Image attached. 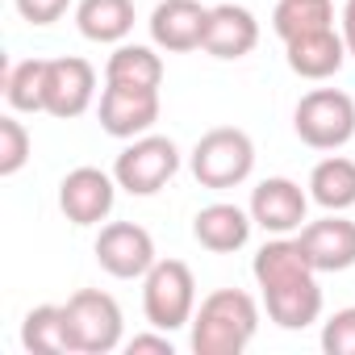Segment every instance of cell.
<instances>
[{
    "instance_id": "cell-1",
    "label": "cell",
    "mask_w": 355,
    "mask_h": 355,
    "mask_svg": "<svg viewBox=\"0 0 355 355\" xmlns=\"http://www.w3.org/2000/svg\"><path fill=\"white\" fill-rule=\"evenodd\" d=\"M255 284L263 288V305L268 318L280 330H305L322 318V288H318V272L301 247V239H284L276 234L272 243H263L255 251Z\"/></svg>"
},
{
    "instance_id": "cell-2",
    "label": "cell",
    "mask_w": 355,
    "mask_h": 355,
    "mask_svg": "<svg viewBox=\"0 0 355 355\" xmlns=\"http://www.w3.org/2000/svg\"><path fill=\"white\" fill-rule=\"evenodd\" d=\"M189 330L197 355H243L259 330V305L243 288H218L197 305Z\"/></svg>"
},
{
    "instance_id": "cell-3",
    "label": "cell",
    "mask_w": 355,
    "mask_h": 355,
    "mask_svg": "<svg viewBox=\"0 0 355 355\" xmlns=\"http://www.w3.org/2000/svg\"><path fill=\"white\" fill-rule=\"evenodd\" d=\"M189 167H193L201 189H218V193L222 189H239L255 171V142L239 125H218V130L197 138Z\"/></svg>"
},
{
    "instance_id": "cell-4",
    "label": "cell",
    "mask_w": 355,
    "mask_h": 355,
    "mask_svg": "<svg viewBox=\"0 0 355 355\" xmlns=\"http://www.w3.org/2000/svg\"><path fill=\"white\" fill-rule=\"evenodd\" d=\"M142 313L155 330H180L197 313V280L184 259H155L142 276Z\"/></svg>"
},
{
    "instance_id": "cell-5",
    "label": "cell",
    "mask_w": 355,
    "mask_h": 355,
    "mask_svg": "<svg viewBox=\"0 0 355 355\" xmlns=\"http://www.w3.org/2000/svg\"><path fill=\"white\" fill-rule=\"evenodd\" d=\"M293 130L313 150H338L355 138V101L343 88H313L297 101Z\"/></svg>"
},
{
    "instance_id": "cell-6",
    "label": "cell",
    "mask_w": 355,
    "mask_h": 355,
    "mask_svg": "<svg viewBox=\"0 0 355 355\" xmlns=\"http://www.w3.org/2000/svg\"><path fill=\"white\" fill-rule=\"evenodd\" d=\"M67 330H71V347L80 355H109L121 347V305L101 293V288H80L67 297Z\"/></svg>"
},
{
    "instance_id": "cell-7",
    "label": "cell",
    "mask_w": 355,
    "mask_h": 355,
    "mask_svg": "<svg viewBox=\"0 0 355 355\" xmlns=\"http://www.w3.org/2000/svg\"><path fill=\"white\" fill-rule=\"evenodd\" d=\"M180 171V146L163 134H142L130 138V146L117 155L113 175L130 197H155L171 175Z\"/></svg>"
},
{
    "instance_id": "cell-8",
    "label": "cell",
    "mask_w": 355,
    "mask_h": 355,
    "mask_svg": "<svg viewBox=\"0 0 355 355\" xmlns=\"http://www.w3.org/2000/svg\"><path fill=\"white\" fill-rule=\"evenodd\" d=\"M96 263L113 276V280H138L155 268V239L150 230H142L138 222H109L96 234Z\"/></svg>"
},
{
    "instance_id": "cell-9",
    "label": "cell",
    "mask_w": 355,
    "mask_h": 355,
    "mask_svg": "<svg viewBox=\"0 0 355 355\" xmlns=\"http://www.w3.org/2000/svg\"><path fill=\"white\" fill-rule=\"evenodd\" d=\"M117 189H121L117 175H109L101 167H76L59 184V209L71 226H96L113 214Z\"/></svg>"
},
{
    "instance_id": "cell-10",
    "label": "cell",
    "mask_w": 355,
    "mask_h": 355,
    "mask_svg": "<svg viewBox=\"0 0 355 355\" xmlns=\"http://www.w3.org/2000/svg\"><path fill=\"white\" fill-rule=\"evenodd\" d=\"M247 209H251L259 230L293 234V230H301V222L309 214V193L297 180H288V175H268V180H259L251 189V205Z\"/></svg>"
},
{
    "instance_id": "cell-11",
    "label": "cell",
    "mask_w": 355,
    "mask_h": 355,
    "mask_svg": "<svg viewBox=\"0 0 355 355\" xmlns=\"http://www.w3.org/2000/svg\"><path fill=\"white\" fill-rule=\"evenodd\" d=\"M101 130L109 138H142L159 121V88H121L105 84L101 92Z\"/></svg>"
},
{
    "instance_id": "cell-12",
    "label": "cell",
    "mask_w": 355,
    "mask_h": 355,
    "mask_svg": "<svg viewBox=\"0 0 355 355\" xmlns=\"http://www.w3.org/2000/svg\"><path fill=\"white\" fill-rule=\"evenodd\" d=\"M96 96V67L80 55L46 59V113L51 117H80Z\"/></svg>"
},
{
    "instance_id": "cell-13",
    "label": "cell",
    "mask_w": 355,
    "mask_h": 355,
    "mask_svg": "<svg viewBox=\"0 0 355 355\" xmlns=\"http://www.w3.org/2000/svg\"><path fill=\"white\" fill-rule=\"evenodd\" d=\"M205 30H209V9L201 0H163L150 13V42L171 55L205 46Z\"/></svg>"
},
{
    "instance_id": "cell-14",
    "label": "cell",
    "mask_w": 355,
    "mask_h": 355,
    "mask_svg": "<svg viewBox=\"0 0 355 355\" xmlns=\"http://www.w3.org/2000/svg\"><path fill=\"white\" fill-rule=\"evenodd\" d=\"M297 239H301L313 272H347V268H355V222L351 218L326 214L322 222H305Z\"/></svg>"
},
{
    "instance_id": "cell-15",
    "label": "cell",
    "mask_w": 355,
    "mask_h": 355,
    "mask_svg": "<svg viewBox=\"0 0 355 355\" xmlns=\"http://www.w3.org/2000/svg\"><path fill=\"white\" fill-rule=\"evenodd\" d=\"M259 42V21L243 5H214L209 9V30H205V55L214 59H247Z\"/></svg>"
},
{
    "instance_id": "cell-16",
    "label": "cell",
    "mask_w": 355,
    "mask_h": 355,
    "mask_svg": "<svg viewBox=\"0 0 355 355\" xmlns=\"http://www.w3.org/2000/svg\"><path fill=\"white\" fill-rule=\"evenodd\" d=\"M251 226H255L251 209H239L230 201H214V205H205L193 218V239L205 251H214V255H230V251H243L247 247Z\"/></svg>"
},
{
    "instance_id": "cell-17",
    "label": "cell",
    "mask_w": 355,
    "mask_h": 355,
    "mask_svg": "<svg viewBox=\"0 0 355 355\" xmlns=\"http://www.w3.org/2000/svg\"><path fill=\"white\" fill-rule=\"evenodd\" d=\"M347 55L351 51H347L343 34H334V30H318V34H301V38L284 42V59H288L293 76H301V80H330V76H338Z\"/></svg>"
},
{
    "instance_id": "cell-18",
    "label": "cell",
    "mask_w": 355,
    "mask_h": 355,
    "mask_svg": "<svg viewBox=\"0 0 355 355\" xmlns=\"http://www.w3.org/2000/svg\"><path fill=\"white\" fill-rule=\"evenodd\" d=\"M309 201H318L326 214H347L355 205V159L330 155L309 171Z\"/></svg>"
},
{
    "instance_id": "cell-19",
    "label": "cell",
    "mask_w": 355,
    "mask_h": 355,
    "mask_svg": "<svg viewBox=\"0 0 355 355\" xmlns=\"http://www.w3.org/2000/svg\"><path fill=\"white\" fill-rule=\"evenodd\" d=\"M76 26L88 42H121L134 30V0H80Z\"/></svg>"
},
{
    "instance_id": "cell-20",
    "label": "cell",
    "mask_w": 355,
    "mask_h": 355,
    "mask_svg": "<svg viewBox=\"0 0 355 355\" xmlns=\"http://www.w3.org/2000/svg\"><path fill=\"white\" fill-rule=\"evenodd\" d=\"M105 84H121V88H159L163 84V59L150 46L138 42H121L109 63H105Z\"/></svg>"
},
{
    "instance_id": "cell-21",
    "label": "cell",
    "mask_w": 355,
    "mask_h": 355,
    "mask_svg": "<svg viewBox=\"0 0 355 355\" xmlns=\"http://www.w3.org/2000/svg\"><path fill=\"white\" fill-rule=\"evenodd\" d=\"M21 347L38 351V355H67L71 347V330H67V309L63 305H34L21 322Z\"/></svg>"
},
{
    "instance_id": "cell-22",
    "label": "cell",
    "mask_w": 355,
    "mask_h": 355,
    "mask_svg": "<svg viewBox=\"0 0 355 355\" xmlns=\"http://www.w3.org/2000/svg\"><path fill=\"white\" fill-rule=\"evenodd\" d=\"M272 30L293 42L301 34H318V30H334V9L330 0H276L272 9Z\"/></svg>"
},
{
    "instance_id": "cell-23",
    "label": "cell",
    "mask_w": 355,
    "mask_h": 355,
    "mask_svg": "<svg viewBox=\"0 0 355 355\" xmlns=\"http://www.w3.org/2000/svg\"><path fill=\"white\" fill-rule=\"evenodd\" d=\"M5 101L17 113H46V59H21L5 67Z\"/></svg>"
},
{
    "instance_id": "cell-24",
    "label": "cell",
    "mask_w": 355,
    "mask_h": 355,
    "mask_svg": "<svg viewBox=\"0 0 355 355\" xmlns=\"http://www.w3.org/2000/svg\"><path fill=\"white\" fill-rule=\"evenodd\" d=\"M26 163H30V130L13 113H5L0 117V175H17Z\"/></svg>"
},
{
    "instance_id": "cell-25",
    "label": "cell",
    "mask_w": 355,
    "mask_h": 355,
    "mask_svg": "<svg viewBox=\"0 0 355 355\" xmlns=\"http://www.w3.org/2000/svg\"><path fill=\"white\" fill-rule=\"evenodd\" d=\"M322 351L326 355H355V305L334 309L322 326Z\"/></svg>"
},
{
    "instance_id": "cell-26",
    "label": "cell",
    "mask_w": 355,
    "mask_h": 355,
    "mask_svg": "<svg viewBox=\"0 0 355 355\" xmlns=\"http://www.w3.org/2000/svg\"><path fill=\"white\" fill-rule=\"evenodd\" d=\"M13 5H17V13H21L30 26H55V21L67 13L71 0H13Z\"/></svg>"
},
{
    "instance_id": "cell-27",
    "label": "cell",
    "mask_w": 355,
    "mask_h": 355,
    "mask_svg": "<svg viewBox=\"0 0 355 355\" xmlns=\"http://www.w3.org/2000/svg\"><path fill=\"white\" fill-rule=\"evenodd\" d=\"M125 351H130V355H142V351L175 355V347H171V334H167V330H159V334H134V338L125 343Z\"/></svg>"
},
{
    "instance_id": "cell-28",
    "label": "cell",
    "mask_w": 355,
    "mask_h": 355,
    "mask_svg": "<svg viewBox=\"0 0 355 355\" xmlns=\"http://www.w3.org/2000/svg\"><path fill=\"white\" fill-rule=\"evenodd\" d=\"M343 42L355 55V0H347V5H343Z\"/></svg>"
}]
</instances>
